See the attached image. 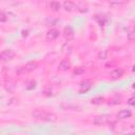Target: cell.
Wrapping results in <instances>:
<instances>
[{"instance_id": "1", "label": "cell", "mask_w": 135, "mask_h": 135, "mask_svg": "<svg viewBox=\"0 0 135 135\" xmlns=\"http://www.w3.org/2000/svg\"><path fill=\"white\" fill-rule=\"evenodd\" d=\"M32 116L36 119L43 120V121H50V122H55L57 120V115L47 111H43L40 109H36L32 112Z\"/></svg>"}, {"instance_id": "2", "label": "cell", "mask_w": 135, "mask_h": 135, "mask_svg": "<svg viewBox=\"0 0 135 135\" xmlns=\"http://www.w3.org/2000/svg\"><path fill=\"white\" fill-rule=\"evenodd\" d=\"M37 68V63L36 62H28L26 63L25 65L23 66H20L16 70V74L17 75H23V74H26L28 72H32L33 70H35Z\"/></svg>"}, {"instance_id": "3", "label": "cell", "mask_w": 135, "mask_h": 135, "mask_svg": "<svg viewBox=\"0 0 135 135\" xmlns=\"http://www.w3.org/2000/svg\"><path fill=\"white\" fill-rule=\"evenodd\" d=\"M110 122V116L108 115H98L96 117H94L93 119V123L97 124V126H103Z\"/></svg>"}, {"instance_id": "4", "label": "cell", "mask_w": 135, "mask_h": 135, "mask_svg": "<svg viewBox=\"0 0 135 135\" xmlns=\"http://www.w3.org/2000/svg\"><path fill=\"white\" fill-rule=\"evenodd\" d=\"M15 57V53L12 50H4L0 53V59L2 61H9Z\"/></svg>"}, {"instance_id": "5", "label": "cell", "mask_w": 135, "mask_h": 135, "mask_svg": "<svg viewBox=\"0 0 135 135\" xmlns=\"http://www.w3.org/2000/svg\"><path fill=\"white\" fill-rule=\"evenodd\" d=\"M59 36V31L56 28H51L47 33H46V40L47 41H54L55 39H57Z\"/></svg>"}, {"instance_id": "6", "label": "cell", "mask_w": 135, "mask_h": 135, "mask_svg": "<svg viewBox=\"0 0 135 135\" xmlns=\"http://www.w3.org/2000/svg\"><path fill=\"white\" fill-rule=\"evenodd\" d=\"M74 30L71 27V26H66V27H64V30H63V36H64V38L68 40V41H70V40H72L73 38H74Z\"/></svg>"}, {"instance_id": "7", "label": "cell", "mask_w": 135, "mask_h": 135, "mask_svg": "<svg viewBox=\"0 0 135 135\" xmlns=\"http://www.w3.org/2000/svg\"><path fill=\"white\" fill-rule=\"evenodd\" d=\"M131 116H132V112L130 110H127V109L120 110L117 113V118L118 119H127V118H130Z\"/></svg>"}, {"instance_id": "8", "label": "cell", "mask_w": 135, "mask_h": 135, "mask_svg": "<svg viewBox=\"0 0 135 135\" xmlns=\"http://www.w3.org/2000/svg\"><path fill=\"white\" fill-rule=\"evenodd\" d=\"M122 75H123V70L122 69H115V70H113L111 72L110 77H111L112 80H116V79L120 78Z\"/></svg>"}, {"instance_id": "9", "label": "cell", "mask_w": 135, "mask_h": 135, "mask_svg": "<svg viewBox=\"0 0 135 135\" xmlns=\"http://www.w3.org/2000/svg\"><path fill=\"white\" fill-rule=\"evenodd\" d=\"M71 68V62L69 59H62L58 65V69L60 71H68Z\"/></svg>"}, {"instance_id": "10", "label": "cell", "mask_w": 135, "mask_h": 135, "mask_svg": "<svg viewBox=\"0 0 135 135\" xmlns=\"http://www.w3.org/2000/svg\"><path fill=\"white\" fill-rule=\"evenodd\" d=\"M76 8V5L74 2L70 1V0H65L63 2V9L66 11V12H73L74 9Z\"/></svg>"}, {"instance_id": "11", "label": "cell", "mask_w": 135, "mask_h": 135, "mask_svg": "<svg viewBox=\"0 0 135 135\" xmlns=\"http://www.w3.org/2000/svg\"><path fill=\"white\" fill-rule=\"evenodd\" d=\"M91 86H92V83L89 82V81L81 82V83L79 84V93H84V92H86Z\"/></svg>"}, {"instance_id": "12", "label": "cell", "mask_w": 135, "mask_h": 135, "mask_svg": "<svg viewBox=\"0 0 135 135\" xmlns=\"http://www.w3.org/2000/svg\"><path fill=\"white\" fill-rule=\"evenodd\" d=\"M50 8L54 12H58L60 8H61V4L58 2V1H52L50 3Z\"/></svg>"}, {"instance_id": "13", "label": "cell", "mask_w": 135, "mask_h": 135, "mask_svg": "<svg viewBox=\"0 0 135 135\" xmlns=\"http://www.w3.org/2000/svg\"><path fill=\"white\" fill-rule=\"evenodd\" d=\"M103 102H104V98H103L102 96L94 97V98H92V100H91V103H92V104H96V105H98V104H102Z\"/></svg>"}, {"instance_id": "14", "label": "cell", "mask_w": 135, "mask_h": 135, "mask_svg": "<svg viewBox=\"0 0 135 135\" xmlns=\"http://www.w3.org/2000/svg\"><path fill=\"white\" fill-rule=\"evenodd\" d=\"M61 51H62V53H64V54H70V53L72 52V45H71L70 43H65V44L62 45Z\"/></svg>"}, {"instance_id": "15", "label": "cell", "mask_w": 135, "mask_h": 135, "mask_svg": "<svg viewBox=\"0 0 135 135\" xmlns=\"http://www.w3.org/2000/svg\"><path fill=\"white\" fill-rule=\"evenodd\" d=\"M76 8L80 12V13H86L89 9H88V6L84 4V3H78L76 5Z\"/></svg>"}, {"instance_id": "16", "label": "cell", "mask_w": 135, "mask_h": 135, "mask_svg": "<svg viewBox=\"0 0 135 135\" xmlns=\"http://www.w3.org/2000/svg\"><path fill=\"white\" fill-rule=\"evenodd\" d=\"M95 20L98 22L99 25H104V23L107 22V19L104 16H99V15H96L95 16Z\"/></svg>"}, {"instance_id": "17", "label": "cell", "mask_w": 135, "mask_h": 135, "mask_svg": "<svg viewBox=\"0 0 135 135\" xmlns=\"http://www.w3.org/2000/svg\"><path fill=\"white\" fill-rule=\"evenodd\" d=\"M108 1L112 5H122V4L127 3L129 0H108Z\"/></svg>"}, {"instance_id": "18", "label": "cell", "mask_w": 135, "mask_h": 135, "mask_svg": "<svg viewBox=\"0 0 135 135\" xmlns=\"http://www.w3.org/2000/svg\"><path fill=\"white\" fill-rule=\"evenodd\" d=\"M83 72H84V69L81 68V66H78V68H76V69L74 70L73 74H74V75H79V74H82Z\"/></svg>"}, {"instance_id": "19", "label": "cell", "mask_w": 135, "mask_h": 135, "mask_svg": "<svg viewBox=\"0 0 135 135\" xmlns=\"http://www.w3.org/2000/svg\"><path fill=\"white\" fill-rule=\"evenodd\" d=\"M134 38H135L134 31H133V30H131V31L128 33V39H129L130 41H133V40H134Z\"/></svg>"}, {"instance_id": "20", "label": "cell", "mask_w": 135, "mask_h": 135, "mask_svg": "<svg viewBox=\"0 0 135 135\" xmlns=\"http://www.w3.org/2000/svg\"><path fill=\"white\" fill-rule=\"evenodd\" d=\"M107 54H108V52H107V51H101V52L98 54V58L103 60V59H105V58H107Z\"/></svg>"}, {"instance_id": "21", "label": "cell", "mask_w": 135, "mask_h": 135, "mask_svg": "<svg viewBox=\"0 0 135 135\" xmlns=\"http://www.w3.org/2000/svg\"><path fill=\"white\" fill-rule=\"evenodd\" d=\"M6 20H7L6 15L3 12H0V22H5Z\"/></svg>"}, {"instance_id": "22", "label": "cell", "mask_w": 135, "mask_h": 135, "mask_svg": "<svg viewBox=\"0 0 135 135\" xmlns=\"http://www.w3.org/2000/svg\"><path fill=\"white\" fill-rule=\"evenodd\" d=\"M134 100H135V98L132 96L131 98H129V100H128V103H129L130 105H134V103H135V101H134Z\"/></svg>"}]
</instances>
